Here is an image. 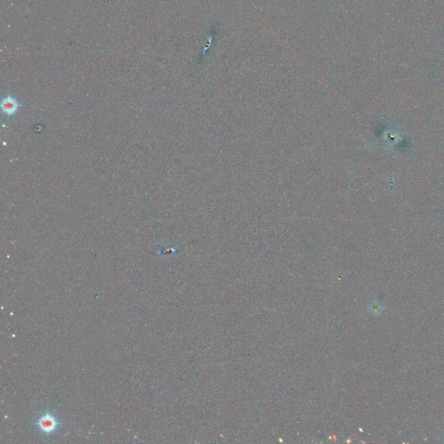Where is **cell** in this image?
Listing matches in <instances>:
<instances>
[{
  "instance_id": "6da1fadb",
  "label": "cell",
  "mask_w": 444,
  "mask_h": 444,
  "mask_svg": "<svg viewBox=\"0 0 444 444\" xmlns=\"http://www.w3.org/2000/svg\"><path fill=\"white\" fill-rule=\"evenodd\" d=\"M37 429L45 435H50L57 431L60 426V422L57 417L50 411L44 413L36 422Z\"/></svg>"
},
{
  "instance_id": "7a4b0ae2",
  "label": "cell",
  "mask_w": 444,
  "mask_h": 444,
  "mask_svg": "<svg viewBox=\"0 0 444 444\" xmlns=\"http://www.w3.org/2000/svg\"><path fill=\"white\" fill-rule=\"evenodd\" d=\"M17 105L16 101L11 99V98H7V99L3 101V104H2V108H3V111L8 114L15 112V111L17 110Z\"/></svg>"
}]
</instances>
